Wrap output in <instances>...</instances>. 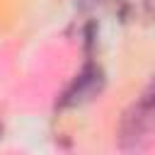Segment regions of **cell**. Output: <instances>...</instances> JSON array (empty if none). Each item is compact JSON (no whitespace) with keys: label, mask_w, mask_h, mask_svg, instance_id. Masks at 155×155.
Listing matches in <instances>:
<instances>
[{"label":"cell","mask_w":155,"mask_h":155,"mask_svg":"<svg viewBox=\"0 0 155 155\" xmlns=\"http://www.w3.org/2000/svg\"><path fill=\"white\" fill-rule=\"evenodd\" d=\"M153 114H155V80L150 82V87L145 90L143 99H140L138 107H136V114L128 116L126 124H133V133H140L143 126H145V121H148Z\"/></svg>","instance_id":"1"}]
</instances>
